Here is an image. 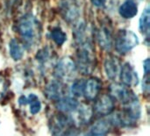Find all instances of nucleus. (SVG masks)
Here are the masks:
<instances>
[{"instance_id": "12", "label": "nucleus", "mask_w": 150, "mask_h": 136, "mask_svg": "<svg viewBox=\"0 0 150 136\" xmlns=\"http://www.w3.org/2000/svg\"><path fill=\"white\" fill-rule=\"evenodd\" d=\"M102 90V81L97 76H91L84 81L83 97L88 101H94Z\"/></svg>"}, {"instance_id": "4", "label": "nucleus", "mask_w": 150, "mask_h": 136, "mask_svg": "<svg viewBox=\"0 0 150 136\" xmlns=\"http://www.w3.org/2000/svg\"><path fill=\"white\" fill-rule=\"evenodd\" d=\"M139 45L138 36L131 30L120 29L113 38V47L120 55H125Z\"/></svg>"}, {"instance_id": "16", "label": "nucleus", "mask_w": 150, "mask_h": 136, "mask_svg": "<svg viewBox=\"0 0 150 136\" xmlns=\"http://www.w3.org/2000/svg\"><path fill=\"white\" fill-rule=\"evenodd\" d=\"M79 103L80 102L76 98L66 95L54 102V107L58 112L71 114L76 110Z\"/></svg>"}, {"instance_id": "24", "label": "nucleus", "mask_w": 150, "mask_h": 136, "mask_svg": "<svg viewBox=\"0 0 150 136\" xmlns=\"http://www.w3.org/2000/svg\"><path fill=\"white\" fill-rule=\"evenodd\" d=\"M91 4L98 8H104L105 6L106 0H91Z\"/></svg>"}, {"instance_id": "11", "label": "nucleus", "mask_w": 150, "mask_h": 136, "mask_svg": "<svg viewBox=\"0 0 150 136\" xmlns=\"http://www.w3.org/2000/svg\"><path fill=\"white\" fill-rule=\"evenodd\" d=\"M44 95L48 100L55 102L67 95V90L62 82L57 79L51 80L44 88Z\"/></svg>"}, {"instance_id": "8", "label": "nucleus", "mask_w": 150, "mask_h": 136, "mask_svg": "<svg viewBox=\"0 0 150 136\" xmlns=\"http://www.w3.org/2000/svg\"><path fill=\"white\" fill-rule=\"evenodd\" d=\"M94 113L101 117L111 115L115 110V100L108 94L99 95L95 100L92 106Z\"/></svg>"}, {"instance_id": "26", "label": "nucleus", "mask_w": 150, "mask_h": 136, "mask_svg": "<svg viewBox=\"0 0 150 136\" xmlns=\"http://www.w3.org/2000/svg\"><path fill=\"white\" fill-rule=\"evenodd\" d=\"M18 104L20 106H26L27 105V98L25 96H21L18 98Z\"/></svg>"}, {"instance_id": "14", "label": "nucleus", "mask_w": 150, "mask_h": 136, "mask_svg": "<svg viewBox=\"0 0 150 136\" xmlns=\"http://www.w3.org/2000/svg\"><path fill=\"white\" fill-rule=\"evenodd\" d=\"M122 84L127 87H134L139 84V76L134 68L129 63L125 62L121 66L120 78Z\"/></svg>"}, {"instance_id": "5", "label": "nucleus", "mask_w": 150, "mask_h": 136, "mask_svg": "<svg viewBox=\"0 0 150 136\" xmlns=\"http://www.w3.org/2000/svg\"><path fill=\"white\" fill-rule=\"evenodd\" d=\"M77 72L78 71L75 61L69 56H65L58 61V62L55 64L54 76L57 80L64 83L74 81Z\"/></svg>"}, {"instance_id": "10", "label": "nucleus", "mask_w": 150, "mask_h": 136, "mask_svg": "<svg viewBox=\"0 0 150 136\" xmlns=\"http://www.w3.org/2000/svg\"><path fill=\"white\" fill-rule=\"evenodd\" d=\"M96 40L99 47L106 52H110L113 47V36L112 29L109 25L102 24L100 27L96 31Z\"/></svg>"}, {"instance_id": "25", "label": "nucleus", "mask_w": 150, "mask_h": 136, "mask_svg": "<svg viewBox=\"0 0 150 136\" xmlns=\"http://www.w3.org/2000/svg\"><path fill=\"white\" fill-rule=\"evenodd\" d=\"M143 69H144V73L145 75H149V59H146L143 62Z\"/></svg>"}, {"instance_id": "19", "label": "nucleus", "mask_w": 150, "mask_h": 136, "mask_svg": "<svg viewBox=\"0 0 150 136\" xmlns=\"http://www.w3.org/2000/svg\"><path fill=\"white\" fill-rule=\"evenodd\" d=\"M139 28L141 33L143 35H146L147 38L149 37L150 30V12H149V7L147 6L141 18H140V21H139Z\"/></svg>"}, {"instance_id": "23", "label": "nucleus", "mask_w": 150, "mask_h": 136, "mask_svg": "<svg viewBox=\"0 0 150 136\" xmlns=\"http://www.w3.org/2000/svg\"><path fill=\"white\" fill-rule=\"evenodd\" d=\"M149 75H145L142 80V92L145 94L149 93Z\"/></svg>"}, {"instance_id": "15", "label": "nucleus", "mask_w": 150, "mask_h": 136, "mask_svg": "<svg viewBox=\"0 0 150 136\" xmlns=\"http://www.w3.org/2000/svg\"><path fill=\"white\" fill-rule=\"evenodd\" d=\"M89 134L94 136H105L113 127L112 120L109 118L101 117L100 119L91 123Z\"/></svg>"}, {"instance_id": "1", "label": "nucleus", "mask_w": 150, "mask_h": 136, "mask_svg": "<svg viewBox=\"0 0 150 136\" xmlns=\"http://www.w3.org/2000/svg\"><path fill=\"white\" fill-rule=\"evenodd\" d=\"M76 45L77 49L76 60L75 62L77 71L83 76H91L97 67V57L93 40L91 39Z\"/></svg>"}, {"instance_id": "18", "label": "nucleus", "mask_w": 150, "mask_h": 136, "mask_svg": "<svg viewBox=\"0 0 150 136\" xmlns=\"http://www.w3.org/2000/svg\"><path fill=\"white\" fill-rule=\"evenodd\" d=\"M9 53L14 61H19L24 56V45L17 39H11L9 43Z\"/></svg>"}, {"instance_id": "21", "label": "nucleus", "mask_w": 150, "mask_h": 136, "mask_svg": "<svg viewBox=\"0 0 150 136\" xmlns=\"http://www.w3.org/2000/svg\"><path fill=\"white\" fill-rule=\"evenodd\" d=\"M27 104L29 105V111L31 114H38L41 110V102L39 99V97L35 94H29L27 97Z\"/></svg>"}, {"instance_id": "9", "label": "nucleus", "mask_w": 150, "mask_h": 136, "mask_svg": "<svg viewBox=\"0 0 150 136\" xmlns=\"http://www.w3.org/2000/svg\"><path fill=\"white\" fill-rule=\"evenodd\" d=\"M121 66L122 62L119 57L113 55H107L104 62V69L106 77L112 82H116L120 78Z\"/></svg>"}, {"instance_id": "17", "label": "nucleus", "mask_w": 150, "mask_h": 136, "mask_svg": "<svg viewBox=\"0 0 150 136\" xmlns=\"http://www.w3.org/2000/svg\"><path fill=\"white\" fill-rule=\"evenodd\" d=\"M120 15L126 19L133 18L138 13V5L134 0H126L119 8Z\"/></svg>"}, {"instance_id": "2", "label": "nucleus", "mask_w": 150, "mask_h": 136, "mask_svg": "<svg viewBox=\"0 0 150 136\" xmlns=\"http://www.w3.org/2000/svg\"><path fill=\"white\" fill-rule=\"evenodd\" d=\"M16 27L22 40V44L28 48L36 43L40 35V23L36 18L30 13H26L18 18Z\"/></svg>"}, {"instance_id": "3", "label": "nucleus", "mask_w": 150, "mask_h": 136, "mask_svg": "<svg viewBox=\"0 0 150 136\" xmlns=\"http://www.w3.org/2000/svg\"><path fill=\"white\" fill-rule=\"evenodd\" d=\"M48 127L53 136H82L83 135L70 115L61 112H57L50 117Z\"/></svg>"}, {"instance_id": "22", "label": "nucleus", "mask_w": 150, "mask_h": 136, "mask_svg": "<svg viewBox=\"0 0 150 136\" xmlns=\"http://www.w3.org/2000/svg\"><path fill=\"white\" fill-rule=\"evenodd\" d=\"M50 38L57 46H62L67 40V35L60 27H54L50 32Z\"/></svg>"}, {"instance_id": "13", "label": "nucleus", "mask_w": 150, "mask_h": 136, "mask_svg": "<svg viewBox=\"0 0 150 136\" xmlns=\"http://www.w3.org/2000/svg\"><path fill=\"white\" fill-rule=\"evenodd\" d=\"M61 12L68 23H75L79 18L80 8L75 0H63L61 3Z\"/></svg>"}, {"instance_id": "20", "label": "nucleus", "mask_w": 150, "mask_h": 136, "mask_svg": "<svg viewBox=\"0 0 150 136\" xmlns=\"http://www.w3.org/2000/svg\"><path fill=\"white\" fill-rule=\"evenodd\" d=\"M85 79H75L69 88L70 94L76 98H82L83 95V87H84Z\"/></svg>"}, {"instance_id": "27", "label": "nucleus", "mask_w": 150, "mask_h": 136, "mask_svg": "<svg viewBox=\"0 0 150 136\" xmlns=\"http://www.w3.org/2000/svg\"><path fill=\"white\" fill-rule=\"evenodd\" d=\"M82 136H94V135H90V134L88 133L87 135H82Z\"/></svg>"}, {"instance_id": "6", "label": "nucleus", "mask_w": 150, "mask_h": 136, "mask_svg": "<svg viewBox=\"0 0 150 136\" xmlns=\"http://www.w3.org/2000/svg\"><path fill=\"white\" fill-rule=\"evenodd\" d=\"M108 94L120 105L125 106L135 99H138V96L130 89L121 83L114 82L108 87Z\"/></svg>"}, {"instance_id": "7", "label": "nucleus", "mask_w": 150, "mask_h": 136, "mask_svg": "<svg viewBox=\"0 0 150 136\" xmlns=\"http://www.w3.org/2000/svg\"><path fill=\"white\" fill-rule=\"evenodd\" d=\"M94 114L93 108L91 105L87 103H79L76 110L69 115H70L76 126L80 127L82 126L90 125L93 121Z\"/></svg>"}]
</instances>
